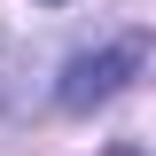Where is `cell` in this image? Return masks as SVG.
Returning <instances> with one entry per match:
<instances>
[{
	"mask_svg": "<svg viewBox=\"0 0 156 156\" xmlns=\"http://www.w3.org/2000/svg\"><path fill=\"white\" fill-rule=\"evenodd\" d=\"M140 62H148V39H117V47H94V55H70L55 101H62L70 117H86V109H101V101L125 94V86L140 78Z\"/></svg>",
	"mask_w": 156,
	"mask_h": 156,
	"instance_id": "obj_1",
	"label": "cell"
},
{
	"mask_svg": "<svg viewBox=\"0 0 156 156\" xmlns=\"http://www.w3.org/2000/svg\"><path fill=\"white\" fill-rule=\"evenodd\" d=\"M39 8H62V0H39Z\"/></svg>",
	"mask_w": 156,
	"mask_h": 156,
	"instance_id": "obj_2",
	"label": "cell"
}]
</instances>
